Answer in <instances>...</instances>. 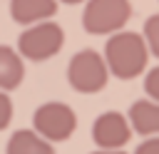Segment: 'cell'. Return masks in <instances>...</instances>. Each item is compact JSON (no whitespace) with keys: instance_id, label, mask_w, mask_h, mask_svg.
<instances>
[{"instance_id":"6da1fadb","label":"cell","mask_w":159,"mask_h":154,"mask_svg":"<svg viewBox=\"0 0 159 154\" xmlns=\"http://www.w3.org/2000/svg\"><path fill=\"white\" fill-rule=\"evenodd\" d=\"M102 60L107 65V72H112L114 77L134 79V77H139V72H144L147 60H149V50H147L139 32L119 30L107 40Z\"/></svg>"},{"instance_id":"7a4b0ae2","label":"cell","mask_w":159,"mask_h":154,"mask_svg":"<svg viewBox=\"0 0 159 154\" xmlns=\"http://www.w3.org/2000/svg\"><path fill=\"white\" fill-rule=\"evenodd\" d=\"M65 45V30L57 22H37L20 32L17 37V55L32 62H42L55 57Z\"/></svg>"},{"instance_id":"3957f363","label":"cell","mask_w":159,"mask_h":154,"mask_svg":"<svg viewBox=\"0 0 159 154\" xmlns=\"http://www.w3.org/2000/svg\"><path fill=\"white\" fill-rule=\"evenodd\" d=\"M107 79H109V72H107V65L99 52L80 50L72 55V60L67 65V82L72 89H77L82 94H94L107 87Z\"/></svg>"},{"instance_id":"277c9868","label":"cell","mask_w":159,"mask_h":154,"mask_svg":"<svg viewBox=\"0 0 159 154\" xmlns=\"http://www.w3.org/2000/svg\"><path fill=\"white\" fill-rule=\"evenodd\" d=\"M77 129V114L65 102H45L32 114V132L45 142H65Z\"/></svg>"},{"instance_id":"5b68a950","label":"cell","mask_w":159,"mask_h":154,"mask_svg":"<svg viewBox=\"0 0 159 154\" xmlns=\"http://www.w3.org/2000/svg\"><path fill=\"white\" fill-rule=\"evenodd\" d=\"M132 15L129 0H89L82 12V27L89 35H114Z\"/></svg>"},{"instance_id":"8992f818","label":"cell","mask_w":159,"mask_h":154,"mask_svg":"<svg viewBox=\"0 0 159 154\" xmlns=\"http://www.w3.org/2000/svg\"><path fill=\"white\" fill-rule=\"evenodd\" d=\"M132 137V127L124 114L109 109L92 122V142L99 149H122Z\"/></svg>"},{"instance_id":"52a82bcc","label":"cell","mask_w":159,"mask_h":154,"mask_svg":"<svg viewBox=\"0 0 159 154\" xmlns=\"http://www.w3.org/2000/svg\"><path fill=\"white\" fill-rule=\"evenodd\" d=\"M57 12V0H10V17L17 25H37Z\"/></svg>"},{"instance_id":"ba28073f","label":"cell","mask_w":159,"mask_h":154,"mask_svg":"<svg viewBox=\"0 0 159 154\" xmlns=\"http://www.w3.org/2000/svg\"><path fill=\"white\" fill-rule=\"evenodd\" d=\"M129 127L144 137H159V104L152 99H137L129 107Z\"/></svg>"},{"instance_id":"9c48e42d","label":"cell","mask_w":159,"mask_h":154,"mask_svg":"<svg viewBox=\"0 0 159 154\" xmlns=\"http://www.w3.org/2000/svg\"><path fill=\"white\" fill-rule=\"evenodd\" d=\"M25 79V62L17 55V50L0 45V89L10 92L15 87H20V82Z\"/></svg>"},{"instance_id":"30bf717a","label":"cell","mask_w":159,"mask_h":154,"mask_svg":"<svg viewBox=\"0 0 159 154\" xmlns=\"http://www.w3.org/2000/svg\"><path fill=\"white\" fill-rule=\"evenodd\" d=\"M7 154H55V149L32 129H17L7 142Z\"/></svg>"},{"instance_id":"8fae6325","label":"cell","mask_w":159,"mask_h":154,"mask_svg":"<svg viewBox=\"0 0 159 154\" xmlns=\"http://www.w3.org/2000/svg\"><path fill=\"white\" fill-rule=\"evenodd\" d=\"M144 45L147 50H152V55L159 60V12H154L152 17H147L144 22Z\"/></svg>"},{"instance_id":"7c38bea8","label":"cell","mask_w":159,"mask_h":154,"mask_svg":"<svg viewBox=\"0 0 159 154\" xmlns=\"http://www.w3.org/2000/svg\"><path fill=\"white\" fill-rule=\"evenodd\" d=\"M144 89H147L149 99L159 104V67H154V70L147 72V77H144Z\"/></svg>"},{"instance_id":"4fadbf2b","label":"cell","mask_w":159,"mask_h":154,"mask_svg":"<svg viewBox=\"0 0 159 154\" xmlns=\"http://www.w3.org/2000/svg\"><path fill=\"white\" fill-rule=\"evenodd\" d=\"M10 119H12V99L7 97V92L0 89V132L10 127Z\"/></svg>"},{"instance_id":"5bb4252c","label":"cell","mask_w":159,"mask_h":154,"mask_svg":"<svg viewBox=\"0 0 159 154\" xmlns=\"http://www.w3.org/2000/svg\"><path fill=\"white\" fill-rule=\"evenodd\" d=\"M134 154H159V137H147Z\"/></svg>"},{"instance_id":"9a60e30c","label":"cell","mask_w":159,"mask_h":154,"mask_svg":"<svg viewBox=\"0 0 159 154\" xmlns=\"http://www.w3.org/2000/svg\"><path fill=\"white\" fill-rule=\"evenodd\" d=\"M92 154H127V152H122V149H97Z\"/></svg>"},{"instance_id":"2e32d148","label":"cell","mask_w":159,"mask_h":154,"mask_svg":"<svg viewBox=\"0 0 159 154\" xmlns=\"http://www.w3.org/2000/svg\"><path fill=\"white\" fill-rule=\"evenodd\" d=\"M60 2H67V5H77V2H82V0H60Z\"/></svg>"}]
</instances>
